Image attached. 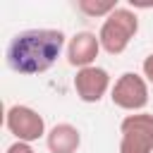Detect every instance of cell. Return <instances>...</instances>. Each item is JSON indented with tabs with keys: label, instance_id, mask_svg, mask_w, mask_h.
<instances>
[{
	"label": "cell",
	"instance_id": "6da1fadb",
	"mask_svg": "<svg viewBox=\"0 0 153 153\" xmlns=\"http://www.w3.org/2000/svg\"><path fill=\"white\" fill-rule=\"evenodd\" d=\"M62 50H67V36L60 29H26L12 36L5 50V60L12 72L33 76L48 72Z\"/></svg>",
	"mask_w": 153,
	"mask_h": 153
},
{
	"label": "cell",
	"instance_id": "7a4b0ae2",
	"mask_svg": "<svg viewBox=\"0 0 153 153\" xmlns=\"http://www.w3.org/2000/svg\"><path fill=\"white\" fill-rule=\"evenodd\" d=\"M136 33H139L136 12L131 7H117L110 17L103 19L100 31H98V41L108 55H122Z\"/></svg>",
	"mask_w": 153,
	"mask_h": 153
},
{
	"label": "cell",
	"instance_id": "3957f363",
	"mask_svg": "<svg viewBox=\"0 0 153 153\" xmlns=\"http://www.w3.org/2000/svg\"><path fill=\"white\" fill-rule=\"evenodd\" d=\"M120 153H153L151 112H131L120 122Z\"/></svg>",
	"mask_w": 153,
	"mask_h": 153
},
{
	"label": "cell",
	"instance_id": "277c9868",
	"mask_svg": "<svg viewBox=\"0 0 153 153\" xmlns=\"http://www.w3.org/2000/svg\"><path fill=\"white\" fill-rule=\"evenodd\" d=\"M110 100L127 112H143L148 105V81L143 74L136 72H124L117 76V81L110 88Z\"/></svg>",
	"mask_w": 153,
	"mask_h": 153
},
{
	"label": "cell",
	"instance_id": "5b68a950",
	"mask_svg": "<svg viewBox=\"0 0 153 153\" xmlns=\"http://www.w3.org/2000/svg\"><path fill=\"white\" fill-rule=\"evenodd\" d=\"M5 127L14 136V141H26V143H33V141H38L48 134L43 115L38 110H33L31 105H19V103L7 108Z\"/></svg>",
	"mask_w": 153,
	"mask_h": 153
},
{
	"label": "cell",
	"instance_id": "8992f818",
	"mask_svg": "<svg viewBox=\"0 0 153 153\" xmlns=\"http://www.w3.org/2000/svg\"><path fill=\"white\" fill-rule=\"evenodd\" d=\"M110 88H112V84H110L108 69H103V67H98V65L76 69L74 91H76L79 100H84V103H98V100H103V96H105Z\"/></svg>",
	"mask_w": 153,
	"mask_h": 153
},
{
	"label": "cell",
	"instance_id": "52a82bcc",
	"mask_svg": "<svg viewBox=\"0 0 153 153\" xmlns=\"http://www.w3.org/2000/svg\"><path fill=\"white\" fill-rule=\"evenodd\" d=\"M100 41H98V33L93 31H76L69 41H67V62L76 69H84V67H93L96 65V57L100 53Z\"/></svg>",
	"mask_w": 153,
	"mask_h": 153
},
{
	"label": "cell",
	"instance_id": "ba28073f",
	"mask_svg": "<svg viewBox=\"0 0 153 153\" xmlns=\"http://www.w3.org/2000/svg\"><path fill=\"white\" fill-rule=\"evenodd\" d=\"M45 146L50 153H76L81 146V131L69 122H60L48 129Z\"/></svg>",
	"mask_w": 153,
	"mask_h": 153
},
{
	"label": "cell",
	"instance_id": "9c48e42d",
	"mask_svg": "<svg viewBox=\"0 0 153 153\" xmlns=\"http://www.w3.org/2000/svg\"><path fill=\"white\" fill-rule=\"evenodd\" d=\"M120 5L117 2H112V0H108V2H96V0H76V10L81 12V14H86V17H110L115 10H117Z\"/></svg>",
	"mask_w": 153,
	"mask_h": 153
},
{
	"label": "cell",
	"instance_id": "30bf717a",
	"mask_svg": "<svg viewBox=\"0 0 153 153\" xmlns=\"http://www.w3.org/2000/svg\"><path fill=\"white\" fill-rule=\"evenodd\" d=\"M5 153H36V151H33V146L26 143V141H12Z\"/></svg>",
	"mask_w": 153,
	"mask_h": 153
},
{
	"label": "cell",
	"instance_id": "8fae6325",
	"mask_svg": "<svg viewBox=\"0 0 153 153\" xmlns=\"http://www.w3.org/2000/svg\"><path fill=\"white\" fill-rule=\"evenodd\" d=\"M141 72H143V79L148 81V84H153V53L143 60V65H141Z\"/></svg>",
	"mask_w": 153,
	"mask_h": 153
},
{
	"label": "cell",
	"instance_id": "7c38bea8",
	"mask_svg": "<svg viewBox=\"0 0 153 153\" xmlns=\"http://www.w3.org/2000/svg\"><path fill=\"white\" fill-rule=\"evenodd\" d=\"M131 7H153V2H139V0H131Z\"/></svg>",
	"mask_w": 153,
	"mask_h": 153
}]
</instances>
